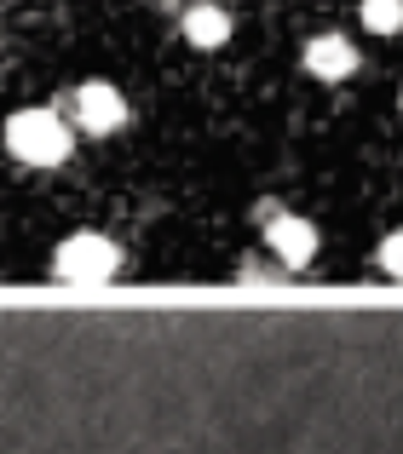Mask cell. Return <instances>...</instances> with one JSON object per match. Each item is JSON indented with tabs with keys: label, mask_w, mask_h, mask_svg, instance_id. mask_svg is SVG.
<instances>
[{
	"label": "cell",
	"mask_w": 403,
	"mask_h": 454,
	"mask_svg": "<svg viewBox=\"0 0 403 454\" xmlns=\"http://www.w3.org/2000/svg\"><path fill=\"white\" fill-rule=\"evenodd\" d=\"M185 41L196 46V52H219L225 41H231V12L219 6V0H196L191 12H185Z\"/></svg>",
	"instance_id": "8992f818"
},
{
	"label": "cell",
	"mask_w": 403,
	"mask_h": 454,
	"mask_svg": "<svg viewBox=\"0 0 403 454\" xmlns=\"http://www.w3.org/2000/svg\"><path fill=\"white\" fill-rule=\"evenodd\" d=\"M6 150L12 161L23 167H64L69 150H75V127L64 121L58 110H12L6 115Z\"/></svg>",
	"instance_id": "6da1fadb"
},
{
	"label": "cell",
	"mask_w": 403,
	"mask_h": 454,
	"mask_svg": "<svg viewBox=\"0 0 403 454\" xmlns=\"http://www.w3.org/2000/svg\"><path fill=\"white\" fill-rule=\"evenodd\" d=\"M259 224H265L271 254H277L288 270H305L317 259V224L312 219H300V213H277V207H259Z\"/></svg>",
	"instance_id": "277c9868"
},
{
	"label": "cell",
	"mask_w": 403,
	"mask_h": 454,
	"mask_svg": "<svg viewBox=\"0 0 403 454\" xmlns=\"http://www.w3.org/2000/svg\"><path fill=\"white\" fill-rule=\"evenodd\" d=\"M69 127H81V133L92 138H110L127 127V98L110 87V81H81L75 92H69Z\"/></svg>",
	"instance_id": "3957f363"
},
{
	"label": "cell",
	"mask_w": 403,
	"mask_h": 454,
	"mask_svg": "<svg viewBox=\"0 0 403 454\" xmlns=\"http://www.w3.org/2000/svg\"><path fill=\"white\" fill-rule=\"evenodd\" d=\"M381 270H386V277H398V282H403V231H392V236L381 242Z\"/></svg>",
	"instance_id": "ba28073f"
},
{
	"label": "cell",
	"mask_w": 403,
	"mask_h": 454,
	"mask_svg": "<svg viewBox=\"0 0 403 454\" xmlns=\"http://www.w3.org/2000/svg\"><path fill=\"white\" fill-rule=\"evenodd\" d=\"M52 270L64 282H115L122 277V247H115L110 236H99V231H75V236L58 242Z\"/></svg>",
	"instance_id": "7a4b0ae2"
},
{
	"label": "cell",
	"mask_w": 403,
	"mask_h": 454,
	"mask_svg": "<svg viewBox=\"0 0 403 454\" xmlns=\"http://www.w3.org/2000/svg\"><path fill=\"white\" fill-rule=\"evenodd\" d=\"M300 64L312 69L317 81H346V75H358V46L346 41V35H312L305 41V52H300Z\"/></svg>",
	"instance_id": "5b68a950"
},
{
	"label": "cell",
	"mask_w": 403,
	"mask_h": 454,
	"mask_svg": "<svg viewBox=\"0 0 403 454\" xmlns=\"http://www.w3.org/2000/svg\"><path fill=\"white\" fill-rule=\"evenodd\" d=\"M358 18L369 35H403V0H363Z\"/></svg>",
	"instance_id": "52a82bcc"
}]
</instances>
